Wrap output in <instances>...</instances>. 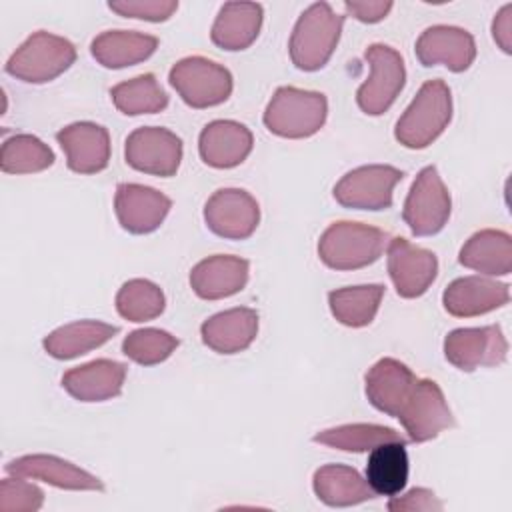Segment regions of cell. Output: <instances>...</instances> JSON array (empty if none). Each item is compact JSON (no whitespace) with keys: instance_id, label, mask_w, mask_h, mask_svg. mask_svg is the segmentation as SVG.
I'll return each instance as SVG.
<instances>
[{"instance_id":"3","label":"cell","mask_w":512,"mask_h":512,"mask_svg":"<svg viewBox=\"0 0 512 512\" xmlns=\"http://www.w3.org/2000/svg\"><path fill=\"white\" fill-rule=\"evenodd\" d=\"M390 238L360 222H334L318 240V256L332 270H358L380 258Z\"/></svg>"},{"instance_id":"27","label":"cell","mask_w":512,"mask_h":512,"mask_svg":"<svg viewBox=\"0 0 512 512\" xmlns=\"http://www.w3.org/2000/svg\"><path fill=\"white\" fill-rule=\"evenodd\" d=\"M458 260L486 276H506L512 270V238L502 230H480L466 240Z\"/></svg>"},{"instance_id":"12","label":"cell","mask_w":512,"mask_h":512,"mask_svg":"<svg viewBox=\"0 0 512 512\" xmlns=\"http://www.w3.org/2000/svg\"><path fill=\"white\" fill-rule=\"evenodd\" d=\"M446 360L462 372H474L480 366H500L508 356V342L500 326L458 328L444 340Z\"/></svg>"},{"instance_id":"23","label":"cell","mask_w":512,"mask_h":512,"mask_svg":"<svg viewBox=\"0 0 512 512\" xmlns=\"http://www.w3.org/2000/svg\"><path fill=\"white\" fill-rule=\"evenodd\" d=\"M126 366L108 358H98L76 366L62 376L64 390L80 402H104L122 392Z\"/></svg>"},{"instance_id":"5","label":"cell","mask_w":512,"mask_h":512,"mask_svg":"<svg viewBox=\"0 0 512 512\" xmlns=\"http://www.w3.org/2000/svg\"><path fill=\"white\" fill-rule=\"evenodd\" d=\"M76 60V48L62 36L34 32L6 62V72L28 84H44L66 72Z\"/></svg>"},{"instance_id":"33","label":"cell","mask_w":512,"mask_h":512,"mask_svg":"<svg viewBox=\"0 0 512 512\" xmlns=\"http://www.w3.org/2000/svg\"><path fill=\"white\" fill-rule=\"evenodd\" d=\"M114 106L126 116L156 114L168 106V96L156 82L154 74H142L120 82L110 90Z\"/></svg>"},{"instance_id":"20","label":"cell","mask_w":512,"mask_h":512,"mask_svg":"<svg viewBox=\"0 0 512 512\" xmlns=\"http://www.w3.org/2000/svg\"><path fill=\"white\" fill-rule=\"evenodd\" d=\"M252 132L234 120H214L204 126L198 138V152L212 168H234L252 152Z\"/></svg>"},{"instance_id":"21","label":"cell","mask_w":512,"mask_h":512,"mask_svg":"<svg viewBox=\"0 0 512 512\" xmlns=\"http://www.w3.org/2000/svg\"><path fill=\"white\" fill-rule=\"evenodd\" d=\"M416 382L418 378L406 364L396 358H382L366 372V396L376 410L396 418Z\"/></svg>"},{"instance_id":"26","label":"cell","mask_w":512,"mask_h":512,"mask_svg":"<svg viewBox=\"0 0 512 512\" xmlns=\"http://www.w3.org/2000/svg\"><path fill=\"white\" fill-rule=\"evenodd\" d=\"M158 48V38L142 32L128 30H108L98 34L90 52L98 64L104 68H126L134 66L154 54Z\"/></svg>"},{"instance_id":"34","label":"cell","mask_w":512,"mask_h":512,"mask_svg":"<svg viewBox=\"0 0 512 512\" xmlns=\"http://www.w3.org/2000/svg\"><path fill=\"white\" fill-rule=\"evenodd\" d=\"M54 164V152L32 134H16L4 140L0 168L6 174H34Z\"/></svg>"},{"instance_id":"25","label":"cell","mask_w":512,"mask_h":512,"mask_svg":"<svg viewBox=\"0 0 512 512\" xmlns=\"http://www.w3.org/2000/svg\"><path fill=\"white\" fill-rule=\"evenodd\" d=\"M262 26V6L256 2H226L214 24L210 38L222 50H244L248 48L260 32Z\"/></svg>"},{"instance_id":"22","label":"cell","mask_w":512,"mask_h":512,"mask_svg":"<svg viewBox=\"0 0 512 512\" xmlns=\"http://www.w3.org/2000/svg\"><path fill=\"white\" fill-rule=\"evenodd\" d=\"M248 272V260L230 254H216L200 260L192 268L190 286L204 300H220L240 292L248 282Z\"/></svg>"},{"instance_id":"9","label":"cell","mask_w":512,"mask_h":512,"mask_svg":"<svg viewBox=\"0 0 512 512\" xmlns=\"http://www.w3.org/2000/svg\"><path fill=\"white\" fill-rule=\"evenodd\" d=\"M402 176V170L388 164L360 166L340 178L334 198L344 208L386 210L392 206V192Z\"/></svg>"},{"instance_id":"24","label":"cell","mask_w":512,"mask_h":512,"mask_svg":"<svg viewBox=\"0 0 512 512\" xmlns=\"http://www.w3.org/2000/svg\"><path fill=\"white\" fill-rule=\"evenodd\" d=\"M202 342L218 354L246 350L258 334V314L252 308H230L210 316L200 326Z\"/></svg>"},{"instance_id":"14","label":"cell","mask_w":512,"mask_h":512,"mask_svg":"<svg viewBox=\"0 0 512 512\" xmlns=\"http://www.w3.org/2000/svg\"><path fill=\"white\" fill-rule=\"evenodd\" d=\"M388 274L402 298H418L438 274L436 254L410 244L406 238L388 242Z\"/></svg>"},{"instance_id":"6","label":"cell","mask_w":512,"mask_h":512,"mask_svg":"<svg viewBox=\"0 0 512 512\" xmlns=\"http://www.w3.org/2000/svg\"><path fill=\"white\" fill-rule=\"evenodd\" d=\"M178 96L192 108H210L228 100L232 94V74L202 56L176 62L168 76Z\"/></svg>"},{"instance_id":"1","label":"cell","mask_w":512,"mask_h":512,"mask_svg":"<svg viewBox=\"0 0 512 512\" xmlns=\"http://www.w3.org/2000/svg\"><path fill=\"white\" fill-rule=\"evenodd\" d=\"M452 94L442 80H428L396 122V140L412 150L430 146L450 124Z\"/></svg>"},{"instance_id":"36","label":"cell","mask_w":512,"mask_h":512,"mask_svg":"<svg viewBox=\"0 0 512 512\" xmlns=\"http://www.w3.org/2000/svg\"><path fill=\"white\" fill-rule=\"evenodd\" d=\"M178 344V338L166 330L140 328L124 338L122 352L136 364L154 366L164 362L178 348Z\"/></svg>"},{"instance_id":"15","label":"cell","mask_w":512,"mask_h":512,"mask_svg":"<svg viewBox=\"0 0 512 512\" xmlns=\"http://www.w3.org/2000/svg\"><path fill=\"white\" fill-rule=\"evenodd\" d=\"M172 202L162 192L142 184H120L114 196V210L120 226L130 234L154 232L170 212Z\"/></svg>"},{"instance_id":"40","label":"cell","mask_w":512,"mask_h":512,"mask_svg":"<svg viewBox=\"0 0 512 512\" xmlns=\"http://www.w3.org/2000/svg\"><path fill=\"white\" fill-rule=\"evenodd\" d=\"M344 10L360 20V22H366V24H374V22H380L382 18H386V14L392 10V2H384V0H364V2H356V0H348L344 2Z\"/></svg>"},{"instance_id":"18","label":"cell","mask_w":512,"mask_h":512,"mask_svg":"<svg viewBox=\"0 0 512 512\" xmlns=\"http://www.w3.org/2000/svg\"><path fill=\"white\" fill-rule=\"evenodd\" d=\"M416 58L422 66L444 64L452 72H464L476 58V42L470 32L456 26H430L416 40Z\"/></svg>"},{"instance_id":"16","label":"cell","mask_w":512,"mask_h":512,"mask_svg":"<svg viewBox=\"0 0 512 512\" xmlns=\"http://www.w3.org/2000/svg\"><path fill=\"white\" fill-rule=\"evenodd\" d=\"M4 470L10 476L42 480L50 486L64 488V490H96V492L104 490V484L100 482L98 476L52 454H26L10 460L4 466Z\"/></svg>"},{"instance_id":"2","label":"cell","mask_w":512,"mask_h":512,"mask_svg":"<svg viewBox=\"0 0 512 512\" xmlns=\"http://www.w3.org/2000/svg\"><path fill=\"white\" fill-rule=\"evenodd\" d=\"M344 16L336 14L330 4L316 2L298 18L290 36V58L298 70L314 72L326 66L340 40Z\"/></svg>"},{"instance_id":"39","label":"cell","mask_w":512,"mask_h":512,"mask_svg":"<svg viewBox=\"0 0 512 512\" xmlns=\"http://www.w3.org/2000/svg\"><path fill=\"white\" fill-rule=\"evenodd\" d=\"M444 504L428 488H412L406 494L390 496V512H440Z\"/></svg>"},{"instance_id":"37","label":"cell","mask_w":512,"mask_h":512,"mask_svg":"<svg viewBox=\"0 0 512 512\" xmlns=\"http://www.w3.org/2000/svg\"><path fill=\"white\" fill-rule=\"evenodd\" d=\"M44 492L22 476H10L0 482L2 512H36L42 508Z\"/></svg>"},{"instance_id":"13","label":"cell","mask_w":512,"mask_h":512,"mask_svg":"<svg viewBox=\"0 0 512 512\" xmlns=\"http://www.w3.org/2000/svg\"><path fill=\"white\" fill-rule=\"evenodd\" d=\"M204 222L220 238L244 240L260 222L258 202L240 188L216 190L204 206Z\"/></svg>"},{"instance_id":"29","label":"cell","mask_w":512,"mask_h":512,"mask_svg":"<svg viewBox=\"0 0 512 512\" xmlns=\"http://www.w3.org/2000/svg\"><path fill=\"white\" fill-rule=\"evenodd\" d=\"M114 334H118V326L98 320H78L50 332L42 346L52 358L70 360L102 346Z\"/></svg>"},{"instance_id":"19","label":"cell","mask_w":512,"mask_h":512,"mask_svg":"<svg viewBox=\"0 0 512 512\" xmlns=\"http://www.w3.org/2000/svg\"><path fill=\"white\" fill-rule=\"evenodd\" d=\"M510 300V286L484 276L456 278L444 290L442 302L448 314L472 318L496 310Z\"/></svg>"},{"instance_id":"32","label":"cell","mask_w":512,"mask_h":512,"mask_svg":"<svg viewBox=\"0 0 512 512\" xmlns=\"http://www.w3.org/2000/svg\"><path fill=\"white\" fill-rule=\"evenodd\" d=\"M314 442L344 452H368L378 444L406 442V438L396 430L380 424H342L318 432Z\"/></svg>"},{"instance_id":"30","label":"cell","mask_w":512,"mask_h":512,"mask_svg":"<svg viewBox=\"0 0 512 512\" xmlns=\"http://www.w3.org/2000/svg\"><path fill=\"white\" fill-rule=\"evenodd\" d=\"M410 460L406 442H384L370 450L366 482L376 496L400 494L408 482Z\"/></svg>"},{"instance_id":"28","label":"cell","mask_w":512,"mask_h":512,"mask_svg":"<svg viewBox=\"0 0 512 512\" xmlns=\"http://www.w3.org/2000/svg\"><path fill=\"white\" fill-rule=\"evenodd\" d=\"M318 500L328 506L344 508L372 500L376 494L358 470L344 464H326L314 472L312 478Z\"/></svg>"},{"instance_id":"35","label":"cell","mask_w":512,"mask_h":512,"mask_svg":"<svg viewBox=\"0 0 512 512\" xmlns=\"http://www.w3.org/2000/svg\"><path fill=\"white\" fill-rule=\"evenodd\" d=\"M164 292L150 280L134 278L122 284L116 294V310L128 322L154 320L164 312Z\"/></svg>"},{"instance_id":"38","label":"cell","mask_w":512,"mask_h":512,"mask_svg":"<svg viewBox=\"0 0 512 512\" xmlns=\"http://www.w3.org/2000/svg\"><path fill=\"white\" fill-rule=\"evenodd\" d=\"M108 8L126 18L164 22L178 10V2H174V0H114V2H108Z\"/></svg>"},{"instance_id":"4","label":"cell","mask_w":512,"mask_h":512,"mask_svg":"<svg viewBox=\"0 0 512 512\" xmlns=\"http://www.w3.org/2000/svg\"><path fill=\"white\" fill-rule=\"evenodd\" d=\"M326 114L324 94L280 86L264 110V126L282 138H308L324 126Z\"/></svg>"},{"instance_id":"17","label":"cell","mask_w":512,"mask_h":512,"mask_svg":"<svg viewBox=\"0 0 512 512\" xmlns=\"http://www.w3.org/2000/svg\"><path fill=\"white\" fill-rule=\"evenodd\" d=\"M56 140L66 154V164L78 174H96L108 166L110 136L94 122H74L56 132Z\"/></svg>"},{"instance_id":"31","label":"cell","mask_w":512,"mask_h":512,"mask_svg":"<svg viewBox=\"0 0 512 512\" xmlns=\"http://www.w3.org/2000/svg\"><path fill=\"white\" fill-rule=\"evenodd\" d=\"M384 296V286L380 284H366V286H348L340 290H332L328 294V304L332 316L350 328L368 326Z\"/></svg>"},{"instance_id":"11","label":"cell","mask_w":512,"mask_h":512,"mask_svg":"<svg viewBox=\"0 0 512 512\" xmlns=\"http://www.w3.org/2000/svg\"><path fill=\"white\" fill-rule=\"evenodd\" d=\"M396 418L402 422L412 442H428L454 426L452 410L448 408L440 386L428 378L416 382Z\"/></svg>"},{"instance_id":"8","label":"cell","mask_w":512,"mask_h":512,"mask_svg":"<svg viewBox=\"0 0 512 512\" xmlns=\"http://www.w3.org/2000/svg\"><path fill=\"white\" fill-rule=\"evenodd\" d=\"M364 58L370 66V76L358 88L356 102L362 112L380 116L394 104L396 96L404 88V60L394 48L386 44L368 46Z\"/></svg>"},{"instance_id":"41","label":"cell","mask_w":512,"mask_h":512,"mask_svg":"<svg viewBox=\"0 0 512 512\" xmlns=\"http://www.w3.org/2000/svg\"><path fill=\"white\" fill-rule=\"evenodd\" d=\"M492 36L502 52H512V4H506L492 22Z\"/></svg>"},{"instance_id":"7","label":"cell","mask_w":512,"mask_h":512,"mask_svg":"<svg viewBox=\"0 0 512 512\" xmlns=\"http://www.w3.org/2000/svg\"><path fill=\"white\" fill-rule=\"evenodd\" d=\"M450 208V192L444 186L436 166H426L418 172L410 186L402 218L414 236H434L446 226Z\"/></svg>"},{"instance_id":"10","label":"cell","mask_w":512,"mask_h":512,"mask_svg":"<svg viewBox=\"0 0 512 512\" xmlns=\"http://www.w3.org/2000/svg\"><path fill=\"white\" fill-rule=\"evenodd\" d=\"M126 164L152 176H174L182 160V140L160 126L136 128L126 138Z\"/></svg>"}]
</instances>
